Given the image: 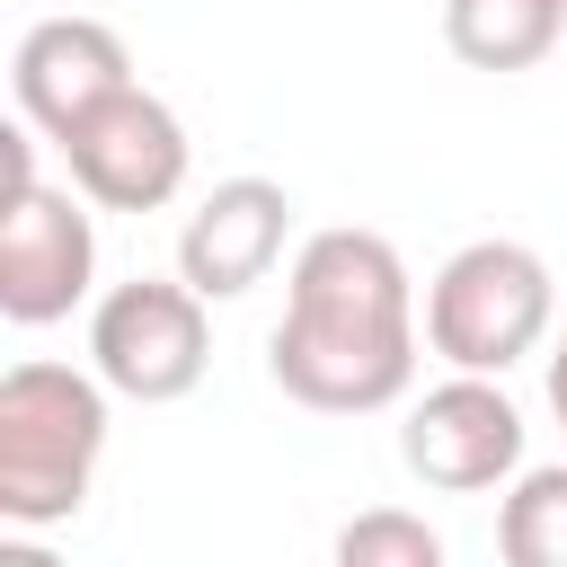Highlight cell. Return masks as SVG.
I'll return each mask as SVG.
<instances>
[{
	"instance_id": "2",
	"label": "cell",
	"mask_w": 567,
	"mask_h": 567,
	"mask_svg": "<svg viewBox=\"0 0 567 567\" xmlns=\"http://www.w3.org/2000/svg\"><path fill=\"white\" fill-rule=\"evenodd\" d=\"M106 381L80 363H9L0 372V523L53 532L89 505L106 461Z\"/></svg>"
},
{
	"instance_id": "3",
	"label": "cell",
	"mask_w": 567,
	"mask_h": 567,
	"mask_svg": "<svg viewBox=\"0 0 567 567\" xmlns=\"http://www.w3.org/2000/svg\"><path fill=\"white\" fill-rule=\"evenodd\" d=\"M549 319H558V284L549 257L523 239H470L425 284V346L478 381H505L549 337Z\"/></svg>"
},
{
	"instance_id": "12",
	"label": "cell",
	"mask_w": 567,
	"mask_h": 567,
	"mask_svg": "<svg viewBox=\"0 0 567 567\" xmlns=\"http://www.w3.org/2000/svg\"><path fill=\"white\" fill-rule=\"evenodd\" d=\"M337 567H443V532L408 505H363L337 532Z\"/></svg>"
},
{
	"instance_id": "10",
	"label": "cell",
	"mask_w": 567,
	"mask_h": 567,
	"mask_svg": "<svg viewBox=\"0 0 567 567\" xmlns=\"http://www.w3.org/2000/svg\"><path fill=\"white\" fill-rule=\"evenodd\" d=\"M567 35V0H443V44L470 71H532Z\"/></svg>"
},
{
	"instance_id": "14",
	"label": "cell",
	"mask_w": 567,
	"mask_h": 567,
	"mask_svg": "<svg viewBox=\"0 0 567 567\" xmlns=\"http://www.w3.org/2000/svg\"><path fill=\"white\" fill-rule=\"evenodd\" d=\"M549 416H558V434H567V337L549 346Z\"/></svg>"
},
{
	"instance_id": "9",
	"label": "cell",
	"mask_w": 567,
	"mask_h": 567,
	"mask_svg": "<svg viewBox=\"0 0 567 567\" xmlns=\"http://www.w3.org/2000/svg\"><path fill=\"white\" fill-rule=\"evenodd\" d=\"M284 239H292V195L275 177H221L177 230V284L204 301H239L275 275Z\"/></svg>"
},
{
	"instance_id": "7",
	"label": "cell",
	"mask_w": 567,
	"mask_h": 567,
	"mask_svg": "<svg viewBox=\"0 0 567 567\" xmlns=\"http://www.w3.org/2000/svg\"><path fill=\"white\" fill-rule=\"evenodd\" d=\"M62 159H71V186H80L97 213H159V204H177L195 142H186L177 106L133 80V89H115V97L62 142Z\"/></svg>"
},
{
	"instance_id": "13",
	"label": "cell",
	"mask_w": 567,
	"mask_h": 567,
	"mask_svg": "<svg viewBox=\"0 0 567 567\" xmlns=\"http://www.w3.org/2000/svg\"><path fill=\"white\" fill-rule=\"evenodd\" d=\"M0 567H62V558H53L35 532H9V540H0Z\"/></svg>"
},
{
	"instance_id": "4",
	"label": "cell",
	"mask_w": 567,
	"mask_h": 567,
	"mask_svg": "<svg viewBox=\"0 0 567 567\" xmlns=\"http://www.w3.org/2000/svg\"><path fill=\"white\" fill-rule=\"evenodd\" d=\"M9 142V213H0V310L18 328H53L89 301L97 284V221L80 186H44L35 177V142L27 124L0 133Z\"/></svg>"
},
{
	"instance_id": "11",
	"label": "cell",
	"mask_w": 567,
	"mask_h": 567,
	"mask_svg": "<svg viewBox=\"0 0 567 567\" xmlns=\"http://www.w3.org/2000/svg\"><path fill=\"white\" fill-rule=\"evenodd\" d=\"M496 558L505 567H567V461H540L496 505Z\"/></svg>"
},
{
	"instance_id": "6",
	"label": "cell",
	"mask_w": 567,
	"mask_h": 567,
	"mask_svg": "<svg viewBox=\"0 0 567 567\" xmlns=\"http://www.w3.org/2000/svg\"><path fill=\"white\" fill-rule=\"evenodd\" d=\"M399 461L434 487V496H487L523 478V408L505 399V381L452 372L425 399H408L399 425Z\"/></svg>"
},
{
	"instance_id": "8",
	"label": "cell",
	"mask_w": 567,
	"mask_h": 567,
	"mask_svg": "<svg viewBox=\"0 0 567 567\" xmlns=\"http://www.w3.org/2000/svg\"><path fill=\"white\" fill-rule=\"evenodd\" d=\"M9 89H18L27 133H44L62 151L115 89H133V53L106 18H35L9 53Z\"/></svg>"
},
{
	"instance_id": "1",
	"label": "cell",
	"mask_w": 567,
	"mask_h": 567,
	"mask_svg": "<svg viewBox=\"0 0 567 567\" xmlns=\"http://www.w3.org/2000/svg\"><path fill=\"white\" fill-rule=\"evenodd\" d=\"M266 372L310 416H372L416 390V284L381 230H310L284 275Z\"/></svg>"
},
{
	"instance_id": "5",
	"label": "cell",
	"mask_w": 567,
	"mask_h": 567,
	"mask_svg": "<svg viewBox=\"0 0 567 567\" xmlns=\"http://www.w3.org/2000/svg\"><path fill=\"white\" fill-rule=\"evenodd\" d=\"M213 301L186 292L177 275H133V284H106L97 310H89V372L133 399V408H168L204 381L213 363Z\"/></svg>"
}]
</instances>
